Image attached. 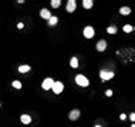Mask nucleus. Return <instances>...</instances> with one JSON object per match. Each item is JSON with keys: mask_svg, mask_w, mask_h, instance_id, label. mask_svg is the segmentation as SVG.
<instances>
[{"mask_svg": "<svg viewBox=\"0 0 135 127\" xmlns=\"http://www.w3.org/2000/svg\"><path fill=\"white\" fill-rule=\"evenodd\" d=\"M75 83L78 84V86H81V87H87V86L90 84V81H88V79H87L85 76L77 74V76H75Z\"/></svg>", "mask_w": 135, "mask_h": 127, "instance_id": "1", "label": "nucleus"}, {"mask_svg": "<svg viewBox=\"0 0 135 127\" xmlns=\"http://www.w3.org/2000/svg\"><path fill=\"white\" fill-rule=\"evenodd\" d=\"M51 90L54 91V94H61L63 90H64V84H63L61 81H54V83H53Z\"/></svg>", "mask_w": 135, "mask_h": 127, "instance_id": "2", "label": "nucleus"}, {"mask_svg": "<svg viewBox=\"0 0 135 127\" xmlns=\"http://www.w3.org/2000/svg\"><path fill=\"white\" fill-rule=\"evenodd\" d=\"M83 34H84V37L85 39H92L94 37V34H95V30L92 26H85L83 30Z\"/></svg>", "mask_w": 135, "mask_h": 127, "instance_id": "3", "label": "nucleus"}, {"mask_svg": "<svg viewBox=\"0 0 135 127\" xmlns=\"http://www.w3.org/2000/svg\"><path fill=\"white\" fill-rule=\"evenodd\" d=\"M100 77L101 80H111L114 77V71H110V70H101L100 71Z\"/></svg>", "mask_w": 135, "mask_h": 127, "instance_id": "4", "label": "nucleus"}, {"mask_svg": "<svg viewBox=\"0 0 135 127\" xmlns=\"http://www.w3.org/2000/svg\"><path fill=\"white\" fill-rule=\"evenodd\" d=\"M53 83H54V80H53L51 77H47L43 80V83H41V87H43L44 90H50L53 87Z\"/></svg>", "mask_w": 135, "mask_h": 127, "instance_id": "5", "label": "nucleus"}, {"mask_svg": "<svg viewBox=\"0 0 135 127\" xmlns=\"http://www.w3.org/2000/svg\"><path fill=\"white\" fill-rule=\"evenodd\" d=\"M80 114H81V113H80V110H71V112H70V114H68V118L74 121V120H77V118L80 117Z\"/></svg>", "mask_w": 135, "mask_h": 127, "instance_id": "6", "label": "nucleus"}, {"mask_svg": "<svg viewBox=\"0 0 135 127\" xmlns=\"http://www.w3.org/2000/svg\"><path fill=\"white\" fill-rule=\"evenodd\" d=\"M75 7H77L75 0H70V2L67 3V12H68V13H73L74 10H75Z\"/></svg>", "mask_w": 135, "mask_h": 127, "instance_id": "7", "label": "nucleus"}, {"mask_svg": "<svg viewBox=\"0 0 135 127\" xmlns=\"http://www.w3.org/2000/svg\"><path fill=\"white\" fill-rule=\"evenodd\" d=\"M105 49H107V41L100 40L98 43H97V50H98V52H105Z\"/></svg>", "mask_w": 135, "mask_h": 127, "instance_id": "8", "label": "nucleus"}, {"mask_svg": "<svg viewBox=\"0 0 135 127\" xmlns=\"http://www.w3.org/2000/svg\"><path fill=\"white\" fill-rule=\"evenodd\" d=\"M40 16H41V17H43V19H46V20H49L50 19V17H51V13H50L49 12V10H47V9H41V12H40Z\"/></svg>", "mask_w": 135, "mask_h": 127, "instance_id": "9", "label": "nucleus"}, {"mask_svg": "<svg viewBox=\"0 0 135 127\" xmlns=\"http://www.w3.org/2000/svg\"><path fill=\"white\" fill-rule=\"evenodd\" d=\"M20 120H22L23 124H30V123H31V117H30L28 114H22Z\"/></svg>", "mask_w": 135, "mask_h": 127, "instance_id": "10", "label": "nucleus"}, {"mask_svg": "<svg viewBox=\"0 0 135 127\" xmlns=\"http://www.w3.org/2000/svg\"><path fill=\"white\" fill-rule=\"evenodd\" d=\"M57 22H59V17H57V16H51V17L49 19V26L53 27V26L57 24Z\"/></svg>", "mask_w": 135, "mask_h": 127, "instance_id": "11", "label": "nucleus"}, {"mask_svg": "<svg viewBox=\"0 0 135 127\" xmlns=\"http://www.w3.org/2000/svg\"><path fill=\"white\" fill-rule=\"evenodd\" d=\"M30 66L28 64H23V66H20V67H18V71H20V73H28V71H30Z\"/></svg>", "mask_w": 135, "mask_h": 127, "instance_id": "12", "label": "nucleus"}, {"mask_svg": "<svg viewBox=\"0 0 135 127\" xmlns=\"http://www.w3.org/2000/svg\"><path fill=\"white\" fill-rule=\"evenodd\" d=\"M92 4H94L92 0H84V2H83V7H84V9H91Z\"/></svg>", "mask_w": 135, "mask_h": 127, "instance_id": "13", "label": "nucleus"}, {"mask_svg": "<svg viewBox=\"0 0 135 127\" xmlns=\"http://www.w3.org/2000/svg\"><path fill=\"white\" fill-rule=\"evenodd\" d=\"M129 13H131V9H129V7H121L120 9V14H122V16H128Z\"/></svg>", "mask_w": 135, "mask_h": 127, "instance_id": "14", "label": "nucleus"}, {"mask_svg": "<svg viewBox=\"0 0 135 127\" xmlns=\"http://www.w3.org/2000/svg\"><path fill=\"white\" fill-rule=\"evenodd\" d=\"M70 66H71L73 69H77V67H78V59H77V57H71Z\"/></svg>", "mask_w": 135, "mask_h": 127, "instance_id": "15", "label": "nucleus"}, {"mask_svg": "<svg viewBox=\"0 0 135 127\" xmlns=\"http://www.w3.org/2000/svg\"><path fill=\"white\" fill-rule=\"evenodd\" d=\"M107 33L115 34V33H117V27H114V26H110V27H107Z\"/></svg>", "mask_w": 135, "mask_h": 127, "instance_id": "16", "label": "nucleus"}, {"mask_svg": "<svg viewBox=\"0 0 135 127\" xmlns=\"http://www.w3.org/2000/svg\"><path fill=\"white\" fill-rule=\"evenodd\" d=\"M132 30H134V27H132L131 24H125L124 26V31H125V33H131Z\"/></svg>", "mask_w": 135, "mask_h": 127, "instance_id": "17", "label": "nucleus"}, {"mask_svg": "<svg viewBox=\"0 0 135 127\" xmlns=\"http://www.w3.org/2000/svg\"><path fill=\"white\" fill-rule=\"evenodd\" d=\"M12 86L14 87V89H22V83H20L18 80H14V81L12 83Z\"/></svg>", "mask_w": 135, "mask_h": 127, "instance_id": "18", "label": "nucleus"}, {"mask_svg": "<svg viewBox=\"0 0 135 127\" xmlns=\"http://www.w3.org/2000/svg\"><path fill=\"white\" fill-rule=\"evenodd\" d=\"M60 4H61V2H60V0H53V2H51V6L54 7V9L60 7Z\"/></svg>", "mask_w": 135, "mask_h": 127, "instance_id": "19", "label": "nucleus"}, {"mask_svg": "<svg viewBox=\"0 0 135 127\" xmlns=\"http://www.w3.org/2000/svg\"><path fill=\"white\" fill-rule=\"evenodd\" d=\"M105 96L111 97V96H112V90H107V91H105Z\"/></svg>", "mask_w": 135, "mask_h": 127, "instance_id": "20", "label": "nucleus"}, {"mask_svg": "<svg viewBox=\"0 0 135 127\" xmlns=\"http://www.w3.org/2000/svg\"><path fill=\"white\" fill-rule=\"evenodd\" d=\"M129 120H131V121L135 120V114H134V113H131V114H129Z\"/></svg>", "mask_w": 135, "mask_h": 127, "instance_id": "21", "label": "nucleus"}, {"mask_svg": "<svg viewBox=\"0 0 135 127\" xmlns=\"http://www.w3.org/2000/svg\"><path fill=\"white\" fill-rule=\"evenodd\" d=\"M121 120H125V118H127V114H124V113H122V114H121Z\"/></svg>", "mask_w": 135, "mask_h": 127, "instance_id": "22", "label": "nucleus"}, {"mask_svg": "<svg viewBox=\"0 0 135 127\" xmlns=\"http://www.w3.org/2000/svg\"><path fill=\"white\" fill-rule=\"evenodd\" d=\"M23 26H24L23 23H18V24H17V27H18V29H23Z\"/></svg>", "mask_w": 135, "mask_h": 127, "instance_id": "23", "label": "nucleus"}, {"mask_svg": "<svg viewBox=\"0 0 135 127\" xmlns=\"http://www.w3.org/2000/svg\"><path fill=\"white\" fill-rule=\"evenodd\" d=\"M94 127H101V126H100V124H97V126H94Z\"/></svg>", "mask_w": 135, "mask_h": 127, "instance_id": "24", "label": "nucleus"}]
</instances>
